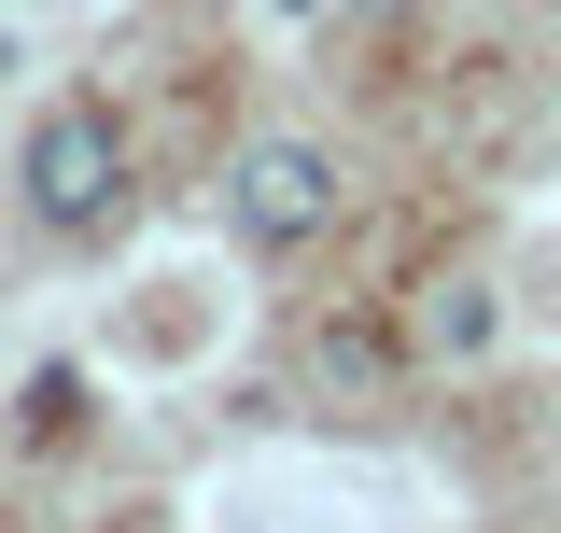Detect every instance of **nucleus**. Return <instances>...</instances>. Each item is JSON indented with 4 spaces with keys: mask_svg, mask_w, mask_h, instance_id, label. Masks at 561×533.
Instances as JSON below:
<instances>
[{
    "mask_svg": "<svg viewBox=\"0 0 561 533\" xmlns=\"http://www.w3.org/2000/svg\"><path fill=\"white\" fill-rule=\"evenodd\" d=\"M225 225H239L253 253L323 239V225H337V155H323V140H253V155L225 169Z\"/></svg>",
    "mask_w": 561,
    "mask_h": 533,
    "instance_id": "obj_2",
    "label": "nucleus"
},
{
    "mask_svg": "<svg viewBox=\"0 0 561 533\" xmlns=\"http://www.w3.org/2000/svg\"><path fill=\"white\" fill-rule=\"evenodd\" d=\"M0 57H14V29H0Z\"/></svg>",
    "mask_w": 561,
    "mask_h": 533,
    "instance_id": "obj_5",
    "label": "nucleus"
},
{
    "mask_svg": "<svg viewBox=\"0 0 561 533\" xmlns=\"http://www.w3.org/2000/svg\"><path fill=\"white\" fill-rule=\"evenodd\" d=\"M14 183H28V211H43L57 239H99V225L127 211V127H113L99 99H57V113L28 127V155H14Z\"/></svg>",
    "mask_w": 561,
    "mask_h": 533,
    "instance_id": "obj_1",
    "label": "nucleus"
},
{
    "mask_svg": "<svg viewBox=\"0 0 561 533\" xmlns=\"http://www.w3.org/2000/svg\"><path fill=\"white\" fill-rule=\"evenodd\" d=\"M267 14H323V0H267Z\"/></svg>",
    "mask_w": 561,
    "mask_h": 533,
    "instance_id": "obj_4",
    "label": "nucleus"
},
{
    "mask_svg": "<svg viewBox=\"0 0 561 533\" xmlns=\"http://www.w3.org/2000/svg\"><path fill=\"white\" fill-rule=\"evenodd\" d=\"M421 337H435V351H491V295L478 281H435V324Z\"/></svg>",
    "mask_w": 561,
    "mask_h": 533,
    "instance_id": "obj_3",
    "label": "nucleus"
},
{
    "mask_svg": "<svg viewBox=\"0 0 561 533\" xmlns=\"http://www.w3.org/2000/svg\"><path fill=\"white\" fill-rule=\"evenodd\" d=\"M365 14H379V0H365Z\"/></svg>",
    "mask_w": 561,
    "mask_h": 533,
    "instance_id": "obj_6",
    "label": "nucleus"
}]
</instances>
